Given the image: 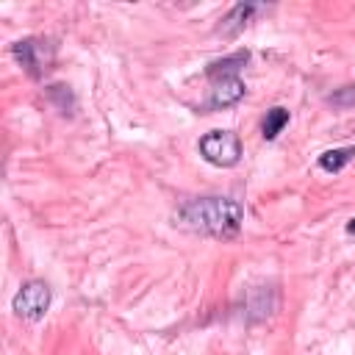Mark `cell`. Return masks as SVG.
Returning <instances> with one entry per match:
<instances>
[{"mask_svg":"<svg viewBox=\"0 0 355 355\" xmlns=\"http://www.w3.org/2000/svg\"><path fill=\"white\" fill-rule=\"evenodd\" d=\"M330 103L338 105V108L355 105V83H352V86H344V89H338V92H333V94H330Z\"/></svg>","mask_w":355,"mask_h":355,"instance_id":"cell-10","label":"cell"},{"mask_svg":"<svg viewBox=\"0 0 355 355\" xmlns=\"http://www.w3.org/2000/svg\"><path fill=\"white\" fill-rule=\"evenodd\" d=\"M180 219L200 233H208L214 239H230L241 230L244 222V205L230 197H202L191 200L180 208Z\"/></svg>","mask_w":355,"mask_h":355,"instance_id":"cell-1","label":"cell"},{"mask_svg":"<svg viewBox=\"0 0 355 355\" xmlns=\"http://www.w3.org/2000/svg\"><path fill=\"white\" fill-rule=\"evenodd\" d=\"M286 125H288V111L283 105L269 108L266 111V119H263V139H275Z\"/></svg>","mask_w":355,"mask_h":355,"instance_id":"cell-9","label":"cell"},{"mask_svg":"<svg viewBox=\"0 0 355 355\" xmlns=\"http://www.w3.org/2000/svg\"><path fill=\"white\" fill-rule=\"evenodd\" d=\"M247 58H250L247 50H236L233 55H225V58L211 61L205 72H208L211 80H216V78H233V75H239V69L247 64Z\"/></svg>","mask_w":355,"mask_h":355,"instance_id":"cell-6","label":"cell"},{"mask_svg":"<svg viewBox=\"0 0 355 355\" xmlns=\"http://www.w3.org/2000/svg\"><path fill=\"white\" fill-rule=\"evenodd\" d=\"M347 233H355V219H349V222H347Z\"/></svg>","mask_w":355,"mask_h":355,"instance_id":"cell-11","label":"cell"},{"mask_svg":"<svg viewBox=\"0 0 355 355\" xmlns=\"http://www.w3.org/2000/svg\"><path fill=\"white\" fill-rule=\"evenodd\" d=\"M14 55H17V61L28 69V75H33V78H39L47 67H50V61H53V47L47 44V42H42V39H22V42H17L14 47Z\"/></svg>","mask_w":355,"mask_h":355,"instance_id":"cell-4","label":"cell"},{"mask_svg":"<svg viewBox=\"0 0 355 355\" xmlns=\"http://www.w3.org/2000/svg\"><path fill=\"white\" fill-rule=\"evenodd\" d=\"M352 158H355V147H336V150H327V153L319 155V166H322L324 172H338V169H344Z\"/></svg>","mask_w":355,"mask_h":355,"instance_id":"cell-8","label":"cell"},{"mask_svg":"<svg viewBox=\"0 0 355 355\" xmlns=\"http://www.w3.org/2000/svg\"><path fill=\"white\" fill-rule=\"evenodd\" d=\"M200 153L214 166H233L241 158V141L233 130H211L200 139Z\"/></svg>","mask_w":355,"mask_h":355,"instance_id":"cell-2","label":"cell"},{"mask_svg":"<svg viewBox=\"0 0 355 355\" xmlns=\"http://www.w3.org/2000/svg\"><path fill=\"white\" fill-rule=\"evenodd\" d=\"M247 86L239 75L233 78H216L214 80V89H211V108H227V105H236L241 97H244Z\"/></svg>","mask_w":355,"mask_h":355,"instance_id":"cell-5","label":"cell"},{"mask_svg":"<svg viewBox=\"0 0 355 355\" xmlns=\"http://www.w3.org/2000/svg\"><path fill=\"white\" fill-rule=\"evenodd\" d=\"M11 308H14V313L22 316V319H42V316L47 313V308H50V288H47V283H42V280L25 283V286L14 294Z\"/></svg>","mask_w":355,"mask_h":355,"instance_id":"cell-3","label":"cell"},{"mask_svg":"<svg viewBox=\"0 0 355 355\" xmlns=\"http://www.w3.org/2000/svg\"><path fill=\"white\" fill-rule=\"evenodd\" d=\"M252 14H255V6H252V3H239V6H233V8H230V14L222 19L219 33H222V36H227V39H230V36H236V33L250 22V17H252Z\"/></svg>","mask_w":355,"mask_h":355,"instance_id":"cell-7","label":"cell"}]
</instances>
